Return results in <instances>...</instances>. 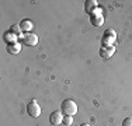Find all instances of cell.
Here are the masks:
<instances>
[{"label": "cell", "instance_id": "7a4b0ae2", "mask_svg": "<svg viewBox=\"0 0 132 126\" xmlns=\"http://www.w3.org/2000/svg\"><path fill=\"white\" fill-rule=\"evenodd\" d=\"M41 105L38 102H37L35 100H31L30 102H28V105H27V112H28V115L30 116H32V118H38V116L41 115Z\"/></svg>", "mask_w": 132, "mask_h": 126}, {"label": "cell", "instance_id": "3957f363", "mask_svg": "<svg viewBox=\"0 0 132 126\" xmlns=\"http://www.w3.org/2000/svg\"><path fill=\"white\" fill-rule=\"evenodd\" d=\"M117 41V32L112 28H108V30L104 31L103 34V45H114V42Z\"/></svg>", "mask_w": 132, "mask_h": 126}, {"label": "cell", "instance_id": "9a60e30c", "mask_svg": "<svg viewBox=\"0 0 132 126\" xmlns=\"http://www.w3.org/2000/svg\"><path fill=\"white\" fill-rule=\"evenodd\" d=\"M80 126H90V125H89V123H81Z\"/></svg>", "mask_w": 132, "mask_h": 126}, {"label": "cell", "instance_id": "8fae6325", "mask_svg": "<svg viewBox=\"0 0 132 126\" xmlns=\"http://www.w3.org/2000/svg\"><path fill=\"white\" fill-rule=\"evenodd\" d=\"M17 39H18V37L15 35V34H13L11 31H7V32H4V41L7 42V45H9V43L17 42Z\"/></svg>", "mask_w": 132, "mask_h": 126}, {"label": "cell", "instance_id": "9c48e42d", "mask_svg": "<svg viewBox=\"0 0 132 126\" xmlns=\"http://www.w3.org/2000/svg\"><path fill=\"white\" fill-rule=\"evenodd\" d=\"M7 52L11 55H17L21 52V43L20 42H14V43H9L7 45Z\"/></svg>", "mask_w": 132, "mask_h": 126}, {"label": "cell", "instance_id": "277c9868", "mask_svg": "<svg viewBox=\"0 0 132 126\" xmlns=\"http://www.w3.org/2000/svg\"><path fill=\"white\" fill-rule=\"evenodd\" d=\"M90 23H92L93 27H101L104 24V15H103L100 8H97L94 13L90 14Z\"/></svg>", "mask_w": 132, "mask_h": 126}, {"label": "cell", "instance_id": "4fadbf2b", "mask_svg": "<svg viewBox=\"0 0 132 126\" xmlns=\"http://www.w3.org/2000/svg\"><path fill=\"white\" fill-rule=\"evenodd\" d=\"M72 123H73V116L65 115V116H63V125H65V126H70Z\"/></svg>", "mask_w": 132, "mask_h": 126}, {"label": "cell", "instance_id": "ba28073f", "mask_svg": "<svg viewBox=\"0 0 132 126\" xmlns=\"http://www.w3.org/2000/svg\"><path fill=\"white\" fill-rule=\"evenodd\" d=\"M98 8V3H97V0H86L84 2V10H86L89 14H92Z\"/></svg>", "mask_w": 132, "mask_h": 126}, {"label": "cell", "instance_id": "52a82bcc", "mask_svg": "<svg viewBox=\"0 0 132 126\" xmlns=\"http://www.w3.org/2000/svg\"><path fill=\"white\" fill-rule=\"evenodd\" d=\"M23 42L26 43L27 46H35L37 43H38V35L37 34H26V35L23 37Z\"/></svg>", "mask_w": 132, "mask_h": 126}, {"label": "cell", "instance_id": "5bb4252c", "mask_svg": "<svg viewBox=\"0 0 132 126\" xmlns=\"http://www.w3.org/2000/svg\"><path fill=\"white\" fill-rule=\"evenodd\" d=\"M122 126H132V118H125L122 122Z\"/></svg>", "mask_w": 132, "mask_h": 126}, {"label": "cell", "instance_id": "6da1fadb", "mask_svg": "<svg viewBox=\"0 0 132 126\" xmlns=\"http://www.w3.org/2000/svg\"><path fill=\"white\" fill-rule=\"evenodd\" d=\"M61 111L63 115H69V116H75L77 113V104L73 100H65L61 104Z\"/></svg>", "mask_w": 132, "mask_h": 126}, {"label": "cell", "instance_id": "8992f818", "mask_svg": "<svg viewBox=\"0 0 132 126\" xmlns=\"http://www.w3.org/2000/svg\"><path fill=\"white\" fill-rule=\"evenodd\" d=\"M49 122L53 126H59L61 123H63V113H62V111H53L49 115Z\"/></svg>", "mask_w": 132, "mask_h": 126}, {"label": "cell", "instance_id": "5b68a950", "mask_svg": "<svg viewBox=\"0 0 132 126\" xmlns=\"http://www.w3.org/2000/svg\"><path fill=\"white\" fill-rule=\"evenodd\" d=\"M115 53V46L114 45H101V48H100V56H101L103 59H110L112 58V55Z\"/></svg>", "mask_w": 132, "mask_h": 126}, {"label": "cell", "instance_id": "30bf717a", "mask_svg": "<svg viewBox=\"0 0 132 126\" xmlns=\"http://www.w3.org/2000/svg\"><path fill=\"white\" fill-rule=\"evenodd\" d=\"M20 27H21V30H23V31H26L27 34H30L31 30L34 28V23L31 20H23L20 23Z\"/></svg>", "mask_w": 132, "mask_h": 126}, {"label": "cell", "instance_id": "7c38bea8", "mask_svg": "<svg viewBox=\"0 0 132 126\" xmlns=\"http://www.w3.org/2000/svg\"><path fill=\"white\" fill-rule=\"evenodd\" d=\"M10 31H11L13 34H15V35L20 38V39H23V37H24V35L21 34V32H23V30H21L20 24H13V25L10 27Z\"/></svg>", "mask_w": 132, "mask_h": 126}]
</instances>
